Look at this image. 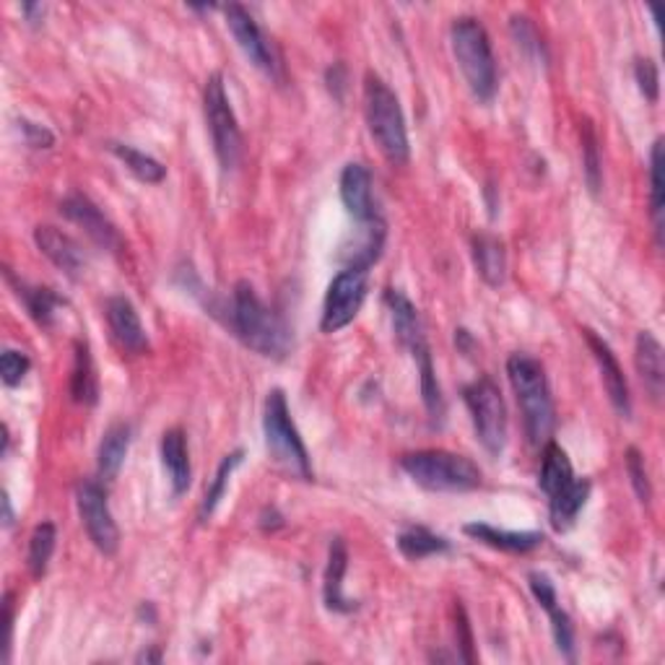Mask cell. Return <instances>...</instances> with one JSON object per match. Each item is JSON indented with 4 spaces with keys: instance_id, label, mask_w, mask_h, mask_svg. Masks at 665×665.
I'll list each match as a JSON object with an SVG mask.
<instances>
[{
    "instance_id": "cell-1",
    "label": "cell",
    "mask_w": 665,
    "mask_h": 665,
    "mask_svg": "<svg viewBox=\"0 0 665 665\" xmlns=\"http://www.w3.org/2000/svg\"><path fill=\"white\" fill-rule=\"evenodd\" d=\"M229 325L239 341L258 351L260 357L284 359L289 346H292V332H289L286 323L260 300L247 281H239L232 292Z\"/></svg>"
},
{
    "instance_id": "cell-2",
    "label": "cell",
    "mask_w": 665,
    "mask_h": 665,
    "mask_svg": "<svg viewBox=\"0 0 665 665\" xmlns=\"http://www.w3.org/2000/svg\"><path fill=\"white\" fill-rule=\"evenodd\" d=\"M507 377L512 382L515 395H518L530 444L551 442L556 427V412L543 364L539 359L528 357V353H512L507 359Z\"/></svg>"
},
{
    "instance_id": "cell-3",
    "label": "cell",
    "mask_w": 665,
    "mask_h": 665,
    "mask_svg": "<svg viewBox=\"0 0 665 665\" xmlns=\"http://www.w3.org/2000/svg\"><path fill=\"white\" fill-rule=\"evenodd\" d=\"M452 55H455L465 83L478 102H492L497 94V60L492 53V40L484 24L473 16H460L452 21L450 30Z\"/></svg>"
},
{
    "instance_id": "cell-4",
    "label": "cell",
    "mask_w": 665,
    "mask_h": 665,
    "mask_svg": "<svg viewBox=\"0 0 665 665\" xmlns=\"http://www.w3.org/2000/svg\"><path fill=\"white\" fill-rule=\"evenodd\" d=\"M364 112L374 144L380 146L385 159L395 167L406 165L408 157H412L406 117H403L401 102L398 97H395V91L374 74L367 76L364 83Z\"/></svg>"
},
{
    "instance_id": "cell-5",
    "label": "cell",
    "mask_w": 665,
    "mask_h": 665,
    "mask_svg": "<svg viewBox=\"0 0 665 665\" xmlns=\"http://www.w3.org/2000/svg\"><path fill=\"white\" fill-rule=\"evenodd\" d=\"M401 469L427 492H473L481 486L478 465L448 450L408 452L401 458Z\"/></svg>"
},
{
    "instance_id": "cell-6",
    "label": "cell",
    "mask_w": 665,
    "mask_h": 665,
    "mask_svg": "<svg viewBox=\"0 0 665 665\" xmlns=\"http://www.w3.org/2000/svg\"><path fill=\"white\" fill-rule=\"evenodd\" d=\"M263 431H266V448L281 469H286L289 473H294V476H300L304 481L313 478V463H309L307 448H304L300 431H296L292 421L286 395L284 391H279V387L268 393L266 398Z\"/></svg>"
},
{
    "instance_id": "cell-7",
    "label": "cell",
    "mask_w": 665,
    "mask_h": 665,
    "mask_svg": "<svg viewBox=\"0 0 665 665\" xmlns=\"http://www.w3.org/2000/svg\"><path fill=\"white\" fill-rule=\"evenodd\" d=\"M203 110H206V123L218 165L224 172H232L243 157V133H239L237 115L232 110L229 97H226L222 74L208 76L206 89H203Z\"/></svg>"
},
{
    "instance_id": "cell-8",
    "label": "cell",
    "mask_w": 665,
    "mask_h": 665,
    "mask_svg": "<svg viewBox=\"0 0 665 665\" xmlns=\"http://www.w3.org/2000/svg\"><path fill=\"white\" fill-rule=\"evenodd\" d=\"M463 398L471 412L478 442L484 444L489 455H499L507 444V406L499 387L489 377H478L465 387Z\"/></svg>"
},
{
    "instance_id": "cell-9",
    "label": "cell",
    "mask_w": 665,
    "mask_h": 665,
    "mask_svg": "<svg viewBox=\"0 0 665 665\" xmlns=\"http://www.w3.org/2000/svg\"><path fill=\"white\" fill-rule=\"evenodd\" d=\"M76 505H79V515L83 528H87L89 539L102 554H117L120 549V530L117 522L112 518V509L108 501V492L99 481H81L76 489Z\"/></svg>"
},
{
    "instance_id": "cell-10",
    "label": "cell",
    "mask_w": 665,
    "mask_h": 665,
    "mask_svg": "<svg viewBox=\"0 0 665 665\" xmlns=\"http://www.w3.org/2000/svg\"><path fill=\"white\" fill-rule=\"evenodd\" d=\"M367 300V271L357 268H343L336 279L330 281L328 294L323 302V332H338L353 323Z\"/></svg>"
},
{
    "instance_id": "cell-11",
    "label": "cell",
    "mask_w": 665,
    "mask_h": 665,
    "mask_svg": "<svg viewBox=\"0 0 665 665\" xmlns=\"http://www.w3.org/2000/svg\"><path fill=\"white\" fill-rule=\"evenodd\" d=\"M224 13H226V24H229L232 34H235L239 49H243L247 58H250L252 66L266 70L268 76H275L279 63H275L273 49H271V45H268L266 34L258 26V21L252 19V13L239 3L224 5Z\"/></svg>"
},
{
    "instance_id": "cell-12",
    "label": "cell",
    "mask_w": 665,
    "mask_h": 665,
    "mask_svg": "<svg viewBox=\"0 0 665 665\" xmlns=\"http://www.w3.org/2000/svg\"><path fill=\"white\" fill-rule=\"evenodd\" d=\"M583 332L587 346H590L593 351V359L598 362L600 380H604L608 401H611L613 408L627 419V416L632 414V395H629V382L624 377V370H621L617 353H613L611 346H608L600 336H596L593 330H583Z\"/></svg>"
},
{
    "instance_id": "cell-13",
    "label": "cell",
    "mask_w": 665,
    "mask_h": 665,
    "mask_svg": "<svg viewBox=\"0 0 665 665\" xmlns=\"http://www.w3.org/2000/svg\"><path fill=\"white\" fill-rule=\"evenodd\" d=\"M528 583H530V590H533L536 600H539L543 611L549 613L551 632H554V642H556L559 653L567 657V661H575V627H572L570 613L559 606L554 583H551L546 575H541V572L528 575Z\"/></svg>"
},
{
    "instance_id": "cell-14",
    "label": "cell",
    "mask_w": 665,
    "mask_h": 665,
    "mask_svg": "<svg viewBox=\"0 0 665 665\" xmlns=\"http://www.w3.org/2000/svg\"><path fill=\"white\" fill-rule=\"evenodd\" d=\"M60 211H63V216L70 218V222L79 224L99 247H104V250H115V247L120 245L117 229L112 226L110 218L102 214V208H99L91 198L81 195V193L68 195L66 201L60 203Z\"/></svg>"
},
{
    "instance_id": "cell-15",
    "label": "cell",
    "mask_w": 665,
    "mask_h": 665,
    "mask_svg": "<svg viewBox=\"0 0 665 665\" xmlns=\"http://www.w3.org/2000/svg\"><path fill=\"white\" fill-rule=\"evenodd\" d=\"M34 243H37L40 252L49 258V263L58 266L63 273L70 279H79L87 268V258H83L81 245L74 237H68L66 232H60L58 226H37L34 229Z\"/></svg>"
},
{
    "instance_id": "cell-16",
    "label": "cell",
    "mask_w": 665,
    "mask_h": 665,
    "mask_svg": "<svg viewBox=\"0 0 665 665\" xmlns=\"http://www.w3.org/2000/svg\"><path fill=\"white\" fill-rule=\"evenodd\" d=\"M382 247H385V222L380 216L370 218V222H357L351 239L341 247V260L346 268L370 271L380 260Z\"/></svg>"
},
{
    "instance_id": "cell-17",
    "label": "cell",
    "mask_w": 665,
    "mask_h": 665,
    "mask_svg": "<svg viewBox=\"0 0 665 665\" xmlns=\"http://www.w3.org/2000/svg\"><path fill=\"white\" fill-rule=\"evenodd\" d=\"M108 325L112 338L123 351L131 353H140L148 349V338L144 330V323H140L138 309L133 307V302L127 296H112L108 300Z\"/></svg>"
},
{
    "instance_id": "cell-18",
    "label": "cell",
    "mask_w": 665,
    "mask_h": 665,
    "mask_svg": "<svg viewBox=\"0 0 665 665\" xmlns=\"http://www.w3.org/2000/svg\"><path fill=\"white\" fill-rule=\"evenodd\" d=\"M341 201L353 222H370L377 216L372 201V174L359 161L343 167L341 172Z\"/></svg>"
},
{
    "instance_id": "cell-19",
    "label": "cell",
    "mask_w": 665,
    "mask_h": 665,
    "mask_svg": "<svg viewBox=\"0 0 665 665\" xmlns=\"http://www.w3.org/2000/svg\"><path fill=\"white\" fill-rule=\"evenodd\" d=\"M349 570V549H346L343 539H332L328 551V567H325V583H323V598L325 606L336 613H351L357 608V600H349L343 596V577Z\"/></svg>"
},
{
    "instance_id": "cell-20",
    "label": "cell",
    "mask_w": 665,
    "mask_h": 665,
    "mask_svg": "<svg viewBox=\"0 0 665 665\" xmlns=\"http://www.w3.org/2000/svg\"><path fill=\"white\" fill-rule=\"evenodd\" d=\"M463 533L492 549L509 551V554H528V551L539 549L541 543L546 541L543 533H536V530H501L486 526V522H469V526L463 528Z\"/></svg>"
},
{
    "instance_id": "cell-21",
    "label": "cell",
    "mask_w": 665,
    "mask_h": 665,
    "mask_svg": "<svg viewBox=\"0 0 665 665\" xmlns=\"http://www.w3.org/2000/svg\"><path fill=\"white\" fill-rule=\"evenodd\" d=\"M161 463H165L169 484H172V494L182 497L190 489V481H193L185 431L177 427L165 431V437H161Z\"/></svg>"
},
{
    "instance_id": "cell-22",
    "label": "cell",
    "mask_w": 665,
    "mask_h": 665,
    "mask_svg": "<svg viewBox=\"0 0 665 665\" xmlns=\"http://www.w3.org/2000/svg\"><path fill=\"white\" fill-rule=\"evenodd\" d=\"M634 364L642 382H645L647 393L653 395L655 401H661L665 387V357H663V346L653 332L642 330L640 336H636Z\"/></svg>"
},
{
    "instance_id": "cell-23",
    "label": "cell",
    "mask_w": 665,
    "mask_h": 665,
    "mask_svg": "<svg viewBox=\"0 0 665 665\" xmlns=\"http://www.w3.org/2000/svg\"><path fill=\"white\" fill-rule=\"evenodd\" d=\"M387 307H391L393 315V328L398 341L406 346L408 351H416L419 346H427V336H424V325L419 320V309L414 307V302L408 300L406 294L398 292V289H391L385 294Z\"/></svg>"
},
{
    "instance_id": "cell-24",
    "label": "cell",
    "mask_w": 665,
    "mask_h": 665,
    "mask_svg": "<svg viewBox=\"0 0 665 665\" xmlns=\"http://www.w3.org/2000/svg\"><path fill=\"white\" fill-rule=\"evenodd\" d=\"M593 484L587 478H575L570 486H564L562 492H556L554 497H549V520L551 528L564 533L575 526L577 515L583 512V507L590 499Z\"/></svg>"
},
{
    "instance_id": "cell-25",
    "label": "cell",
    "mask_w": 665,
    "mask_h": 665,
    "mask_svg": "<svg viewBox=\"0 0 665 665\" xmlns=\"http://www.w3.org/2000/svg\"><path fill=\"white\" fill-rule=\"evenodd\" d=\"M131 440H133L131 424H112V427L104 431L97 452V469L99 476L104 481L117 478L120 469H123V460L127 455V448H131Z\"/></svg>"
},
{
    "instance_id": "cell-26",
    "label": "cell",
    "mask_w": 665,
    "mask_h": 665,
    "mask_svg": "<svg viewBox=\"0 0 665 665\" xmlns=\"http://www.w3.org/2000/svg\"><path fill=\"white\" fill-rule=\"evenodd\" d=\"M473 263L484 284L489 286H501L507 275V255L505 245L492 235H476L473 237Z\"/></svg>"
},
{
    "instance_id": "cell-27",
    "label": "cell",
    "mask_w": 665,
    "mask_h": 665,
    "mask_svg": "<svg viewBox=\"0 0 665 665\" xmlns=\"http://www.w3.org/2000/svg\"><path fill=\"white\" fill-rule=\"evenodd\" d=\"M5 279L16 286V296L24 302L26 313H30L34 320H37L40 325H45V328L47 325H53L55 309L66 304V300H63L60 294H55L53 289H47V286H30V284H24V281H13L9 268H5Z\"/></svg>"
},
{
    "instance_id": "cell-28",
    "label": "cell",
    "mask_w": 665,
    "mask_h": 665,
    "mask_svg": "<svg viewBox=\"0 0 665 665\" xmlns=\"http://www.w3.org/2000/svg\"><path fill=\"white\" fill-rule=\"evenodd\" d=\"M575 471H572V463L559 444L546 442L543 444V460H541V476H539V486L546 497H554L556 492H562L564 486H570L575 481Z\"/></svg>"
},
{
    "instance_id": "cell-29",
    "label": "cell",
    "mask_w": 665,
    "mask_h": 665,
    "mask_svg": "<svg viewBox=\"0 0 665 665\" xmlns=\"http://www.w3.org/2000/svg\"><path fill=\"white\" fill-rule=\"evenodd\" d=\"M70 395H74L76 403H83V406H94L99 398L94 362H91L89 346L81 341L76 343V362H74V374H70Z\"/></svg>"
},
{
    "instance_id": "cell-30",
    "label": "cell",
    "mask_w": 665,
    "mask_h": 665,
    "mask_svg": "<svg viewBox=\"0 0 665 665\" xmlns=\"http://www.w3.org/2000/svg\"><path fill=\"white\" fill-rule=\"evenodd\" d=\"M416 359V367H419V377H421V395H424V406H427L429 416L435 421H442L444 416V395L440 382H437V372H435V362H431L429 346H419V349L412 351Z\"/></svg>"
},
{
    "instance_id": "cell-31",
    "label": "cell",
    "mask_w": 665,
    "mask_h": 665,
    "mask_svg": "<svg viewBox=\"0 0 665 665\" xmlns=\"http://www.w3.org/2000/svg\"><path fill=\"white\" fill-rule=\"evenodd\" d=\"M398 549L401 554L406 559H412V562H419V559L435 556V554H444V551H450V541L442 539V536L431 533L429 528H408L403 530L398 536Z\"/></svg>"
},
{
    "instance_id": "cell-32",
    "label": "cell",
    "mask_w": 665,
    "mask_h": 665,
    "mask_svg": "<svg viewBox=\"0 0 665 665\" xmlns=\"http://www.w3.org/2000/svg\"><path fill=\"white\" fill-rule=\"evenodd\" d=\"M110 148H112V154H115V157L138 177V180L148 182V185H159V182H165L167 167L161 165V161L148 157V154L138 151V148H133L127 144H110Z\"/></svg>"
},
{
    "instance_id": "cell-33",
    "label": "cell",
    "mask_w": 665,
    "mask_h": 665,
    "mask_svg": "<svg viewBox=\"0 0 665 665\" xmlns=\"http://www.w3.org/2000/svg\"><path fill=\"white\" fill-rule=\"evenodd\" d=\"M55 541H58V530H55L53 522H42V526L34 528L30 551H26V567H30L32 577H45L49 559L55 554Z\"/></svg>"
},
{
    "instance_id": "cell-34",
    "label": "cell",
    "mask_w": 665,
    "mask_h": 665,
    "mask_svg": "<svg viewBox=\"0 0 665 665\" xmlns=\"http://www.w3.org/2000/svg\"><path fill=\"white\" fill-rule=\"evenodd\" d=\"M663 206H665V182H663V138H655L650 151V214L655 222L657 243H663Z\"/></svg>"
},
{
    "instance_id": "cell-35",
    "label": "cell",
    "mask_w": 665,
    "mask_h": 665,
    "mask_svg": "<svg viewBox=\"0 0 665 665\" xmlns=\"http://www.w3.org/2000/svg\"><path fill=\"white\" fill-rule=\"evenodd\" d=\"M243 458H245V452H243V450H235V452H229V455H226V458L222 460V465H218V471H216L214 481H211L206 497H203V505H201V520H203V522H206V520L211 518V515L216 512L218 501L224 499L226 486H229L232 473H235V469H237L239 463H243Z\"/></svg>"
},
{
    "instance_id": "cell-36",
    "label": "cell",
    "mask_w": 665,
    "mask_h": 665,
    "mask_svg": "<svg viewBox=\"0 0 665 665\" xmlns=\"http://www.w3.org/2000/svg\"><path fill=\"white\" fill-rule=\"evenodd\" d=\"M583 169H585V182L590 188V193L596 195L600 185H604V169H600V154H598V136L593 131V125L583 123Z\"/></svg>"
},
{
    "instance_id": "cell-37",
    "label": "cell",
    "mask_w": 665,
    "mask_h": 665,
    "mask_svg": "<svg viewBox=\"0 0 665 665\" xmlns=\"http://www.w3.org/2000/svg\"><path fill=\"white\" fill-rule=\"evenodd\" d=\"M509 30H512L515 45H518L522 53L528 55V58H536V60L546 58V53H543V42L539 37V32H536V26L530 24V19L512 16V21H509Z\"/></svg>"
},
{
    "instance_id": "cell-38",
    "label": "cell",
    "mask_w": 665,
    "mask_h": 665,
    "mask_svg": "<svg viewBox=\"0 0 665 665\" xmlns=\"http://www.w3.org/2000/svg\"><path fill=\"white\" fill-rule=\"evenodd\" d=\"M627 473L629 478H632L634 494L640 497L642 505H650V499H653V486H650L647 478V469H645V458H642V452L636 448L627 450Z\"/></svg>"
},
{
    "instance_id": "cell-39",
    "label": "cell",
    "mask_w": 665,
    "mask_h": 665,
    "mask_svg": "<svg viewBox=\"0 0 665 665\" xmlns=\"http://www.w3.org/2000/svg\"><path fill=\"white\" fill-rule=\"evenodd\" d=\"M30 357H26L24 351L16 349H5L3 357H0V377L9 387L21 385V380L26 377V372H30Z\"/></svg>"
},
{
    "instance_id": "cell-40",
    "label": "cell",
    "mask_w": 665,
    "mask_h": 665,
    "mask_svg": "<svg viewBox=\"0 0 665 665\" xmlns=\"http://www.w3.org/2000/svg\"><path fill=\"white\" fill-rule=\"evenodd\" d=\"M634 79L636 87H640L642 97L647 99V102H657V97H661V74H657L655 60L650 58H640L634 63Z\"/></svg>"
},
{
    "instance_id": "cell-41",
    "label": "cell",
    "mask_w": 665,
    "mask_h": 665,
    "mask_svg": "<svg viewBox=\"0 0 665 665\" xmlns=\"http://www.w3.org/2000/svg\"><path fill=\"white\" fill-rule=\"evenodd\" d=\"M455 634H458V645H460V657H463L465 663L476 661V655H473V634H471V624L469 617H465L463 606H455Z\"/></svg>"
},
{
    "instance_id": "cell-42",
    "label": "cell",
    "mask_w": 665,
    "mask_h": 665,
    "mask_svg": "<svg viewBox=\"0 0 665 665\" xmlns=\"http://www.w3.org/2000/svg\"><path fill=\"white\" fill-rule=\"evenodd\" d=\"M19 125H21V133H24L26 146H32V148H49V146L55 144V136L47 131L45 125L32 123V120H21Z\"/></svg>"
},
{
    "instance_id": "cell-43",
    "label": "cell",
    "mask_w": 665,
    "mask_h": 665,
    "mask_svg": "<svg viewBox=\"0 0 665 665\" xmlns=\"http://www.w3.org/2000/svg\"><path fill=\"white\" fill-rule=\"evenodd\" d=\"M3 663H9L11 657V642H13V596L5 593L3 598Z\"/></svg>"
},
{
    "instance_id": "cell-44",
    "label": "cell",
    "mask_w": 665,
    "mask_h": 665,
    "mask_svg": "<svg viewBox=\"0 0 665 665\" xmlns=\"http://www.w3.org/2000/svg\"><path fill=\"white\" fill-rule=\"evenodd\" d=\"M21 13H24L30 24H40L45 19V5L42 3H21Z\"/></svg>"
},
{
    "instance_id": "cell-45",
    "label": "cell",
    "mask_w": 665,
    "mask_h": 665,
    "mask_svg": "<svg viewBox=\"0 0 665 665\" xmlns=\"http://www.w3.org/2000/svg\"><path fill=\"white\" fill-rule=\"evenodd\" d=\"M3 526L11 528L13 526V509H11V499L9 494L3 492Z\"/></svg>"
},
{
    "instance_id": "cell-46",
    "label": "cell",
    "mask_w": 665,
    "mask_h": 665,
    "mask_svg": "<svg viewBox=\"0 0 665 665\" xmlns=\"http://www.w3.org/2000/svg\"><path fill=\"white\" fill-rule=\"evenodd\" d=\"M138 661H154V663H159V661H161V655H159V653H144V655H138Z\"/></svg>"
}]
</instances>
